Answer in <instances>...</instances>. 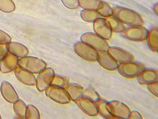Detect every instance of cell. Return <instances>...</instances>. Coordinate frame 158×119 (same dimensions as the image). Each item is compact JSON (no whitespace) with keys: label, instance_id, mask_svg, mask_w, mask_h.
<instances>
[{"label":"cell","instance_id":"1","mask_svg":"<svg viewBox=\"0 0 158 119\" xmlns=\"http://www.w3.org/2000/svg\"><path fill=\"white\" fill-rule=\"evenodd\" d=\"M113 15L122 24L130 26H142L144 24L143 18L137 12L133 10L119 6L113 8Z\"/></svg>","mask_w":158,"mask_h":119},{"label":"cell","instance_id":"2","mask_svg":"<svg viewBox=\"0 0 158 119\" xmlns=\"http://www.w3.org/2000/svg\"><path fill=\"white\" fill-rule=\"evenodd\" d=\"M17 65L24 70L32 73L36 74L46 68L47 64L43 60L37 57L25 56L18 60Z\"/></svg>","mask_w":158,"mask_h":119},{"label":"cell","instance_id":"3","mask_svg":"<svg viewBox=\"0 0 158 119\" xmlns=\"http://www.w3.org/2000/svg\"><path fill=\"white\" fill-rule=\"evenodd\" d=\"M81 40L90 46L97 51H107L110 47L106 40L93 32H86L81 37Z\"/></svg>","mask_w":158,"mask_h":119},{"label":"cell","instance_id":"4","mask_svg":"<svg viewBox=\"0 0 158 119\" xmlns=\"http://www.w3.org/2000/svg\"><path fill=\"white\" fill-rule=\"evenodd\" d=\"M146 67L138 62H129L118 64L117 69L118 73L126 78L136 77L146 69Z\"/></svg>","mask_w":158,"mask_h":119},{"label":"cell","instance_id":"5","mask_svg":"<svg viewBox=\"0 0 158 119\" xmlns=\"http://www.w3.org/2000/svg\"><path fill=\"white\" fill-rule=\"evenodd\" d=\"M148 30L141 25L130 26L121 32L122 37L131 41L142 42L147 39Z\"/></svg>","mask_w":158,"mask_h":119},{"label":"cell","instance_id":"6","mask_svg":"<svg viewBox=\"0 0 158 119\" xmlns=\"http://www.w3.org/2000/svg\"><path fill=\"white\" fill-rule=\"evenodd\" d=\"M46 95L52 100L62 104L71 102V100L64 88L50 85L45 90Z\"/></svg>","mask_w":158,"mask_h":119},{"label":"cell","instance_id":"7","mask_svg":"<svg viewBox=\"0 0 158 119\" xmlns=\"http://www.w3.org/2000/svg\"><path fill=\"white\" fill-rule=\"evenodd\" d=\"M76 54L86 60L95 62L97 60V51L82 42H78L74 45Z\"/></svg>","mask_w":158,"mask_h":119},{"label":"cell","instance_id":"8","mask_svg":"<svg viewBox=\"0 0 158 119\" xmlns=\"http://www.w3.org/2000/svg\"><path fill=\"white\" fill-rule=\"evenodd\" d=\"M108 110L112 115L118 119H128L131 112L126 105L118 100L108 102Z\"/></svg>","mask_w":158,"mask_h":119},{"label":"cell","instance_id":"9","mask_svg":"<svg viewBox=\"0 0 158 119\" xmlns=\"http://www.w3.org/2000/svg\"><path fill=\"white\" fill-rule=\"evenodd\" d=\"M55 72L52 68H46L40 72L36 80V86L40 92L45 90L49 86L55 76Z\"/></svg>","mask_w":158,"mask_h":119},{"label":"cell","instance_id":"10","mask_svg":"<svg viewBox=\"0 0 158 119\" xmlns=\"http://www.w3.org/2000/svg\"><path fill=\"white\" fill-rule=\"evenodd\" d=\"M75 102L80 109L89 116L95 117L99 114L95 102L89 98L82 95Z\"/></svg>","mask_w":158,"mask_h":119},{"label":"cell","instance_id":"11","mask_svg":"<svg viewBox=\"0 0 158 119\" xmlns=\"http://www.w3.org/2000/svg\"><path fill=\"white\" fill-rule=\"evenodd\" d=\"M93 29L95 33L106 40H110L112 31L109 22L106 18H99L93 22Z\"/></svg>","mask_w":158,"mask_h":119},{"label":"cell","instance_id":"12","mask_svg":"<svg viewBox=\"0 0 158 119\" xmlns=\"http://www.w3.org/2000/svg\"><path fill=\"white\" fill-rule=\"evenodd\" d=\"M107 51L118 63L131 62L134 60V57L131 53L118 47H110Z\"/></svg>","mask_w":158,"mask_h":119},{"label":"cell","instance_id":"13","mask_svg":"<svg viewBox=\"0 0 158 119\" xmlns=\"http://www.w3.org/2000/svg\"><path fill=\"white\" fill-rule=\"evenodd\" d=\"M97 61L102 68L110 71L116 70L118 65V63L106 51H98Z\"/></svg>","mask_w":158,"mask_h":119},{"label":"cell","instance_id":"14","mask_svg":"<svg viewBox=\"0 0 158 119\" xmlns=\"http://www.w3.org/2000/svg\"><path fill=\"white\" fill-rule=\"evenodd\" d=\"M1 91L3 98L10 103H15L19 100V97L14 88L8 82L4 81L2 82L1 85Z\"/></svg>","mask_w":158,"mask_h":119},{"label":"cell","instance_id":"15","mask_svg":"<svg viewBox=\"0 0 158 119\" xmlns=\"http://www.w3.org/2000/svg\"><path fill=\"white\" fill-rule=\"evenodd\" d=\"M18 60L17 56L8 53L0 62V71L3 73L13 71L17 67Z\"/></svg>","mask_w":158,"mask_h":119},{"label":"cell","instance_id":"16","mask_svg":"<svg viewBox=\"0 0 158 119\" xmlns=\"http://www.w3.org/2000/svg\"><path fill=\"white\" fill-rule=\"evenodd\" d=\"M138 83L142 85L158 82V71L153 69H145L137 76Z\"/></svg>","mask_w":158,"mask_h":119},{"label":"cell","instance_id":"17","mask_svg":"<svg viewBox=\"0 0 158 119\" xmlns=\"http://www.w3.org/2000/svg\"><path fill=\"white\" fill-rule=\"evenodd\" d=\"M15 73L21 82L28 86L36 85V78L33 73L21 68L19 66L16 67Z\"/></svg>","mask_w":158,"mask_h":119},{"label":"cell","instance_id":"18","mask_svg":"<svg viewBox=\"0 0 158 119\" xmlns=\"http://www.w3.org/2000/svg\"><path fill=\"white\" fill-rule=\"evenodd\" d=\"M9 53L18 58H23L27 56L29 50L23 44L15 42H11L6 45Z\"/></svg>","mask_w":158,"mask_h":119},{"label":"cell","instance_id":"19","mask_svg":"<svg viewBox=\"0 0 158 119\" xmlns=\"http://www.w3.org/2000/svg\"><path fill=\"white\" fill-rule=\"evenodd\" d=\"M67 92L70 99L75 101L79 97L82 95L83 91L85 89L75 83H69L64 87Z\"/></svg>","mask_w":158,"mask_h":119},{"label":"cell","instance_id":"20","mask_svg":"<svg viewBox=\"0 0 158 119\" xmlns=\"http://www.w3.org/2000/svg\"><path fill=\"white\" fill-rule=\"evenodd\" d=\"M148 45L151 50L154 52L158 51V28L155 26H152L148 30L147 37Z\"/></svg>","mask_w":158,"mask_h":119},{"label":"cell","instance_id":"21","mask_svg":"<svg viewBox=\"0 0 158 119\" xmlns=\"http://www.w3.org/2000/svg\"><path fill=\"white\" fill-rule=\"evenodd\" d=\"M108 101L100 98L95 102L99 114L104 118L118 119L116 117L113 116L110 113L108 110Z\"/></svg>","mask_w":158,"mask_h":119},{"label":"cell","instance_id":"22","mask_svg":"<svg viewBox=\"0 0 158 119\" xmlns=\"http://www.w3.org/2000/svg\"><path fill=\"white\" fill-rule=\"evenodd\" d=\"M80 7L84 10L97 11L102 7L100 0H78Z\"/></svg>","mask_w":158,"mask_h":119},{"label":"cell","instance_id":"23","mask_svg":"<svg viewBox=\"0 0 158 119\" xmlns=\"http://www.w3.org/2000/svg\"><path fill=\"white\" fill-rule=\"evenodd\" d=\"M82 19L85 21L89 23L94 22L96 20L102 18V16L95 10H84L80 12Z\"/></svg>","mask_w":158,"mask_h":119},{"label":"cell","instance_id":"24","mask_svg":"<svg viewBox=\"0 0 158 119\" xmlns=\"http://www.w3.org/2000/svg\"><path fill=\"white\" fill-rule=\"evenodd\" d=\"M104 18L108 21L112 32L121 33L125 29L124 24L113 15Z\"/></svg>","mask_w":158,"mask_h":119},{"label":"cell","instance_id":"25","mask_svg":"<svg viewBox=\"0 0 158 119\" xmlns=\"http://www.w3.org/2000/svg\"><path fill=\"white\" fill-rule=\"evenodd\" d=\"M27 105L23 101L19 100L14 103V110L17 116L23 118H25Z\"/></svg>","mask_w":158,"mask_h":119},{"label":"cell","instance_id":"26","mask_svg":"<svg viewBox=\"0 0 158 119\" xmlns=\"http://www.w3.org/2000/svg\"><path fill=\"white\" fill-rule=\"evenodd\" d=\"M16 6L12 0H0V10L5 13H11L15 10Z\"/></svg>","mask_w":158,"mask_h":119},{"label":"cell","instance_id":"27","mask_svg":"<svg viewBox=\"0 0 158 119\" xmlns=\"http://www.w3.org/2000/svg\"><path fill=\"white\" fill-rule=\"evenodd\" d=\"M69 83V79L64 76L55 75L51 84V85L64 88L66 85Z\"/></svg>","mask_w":158,"mask_h":119},{"label":"cell","instance_id":"28","mask_svg":"<svg viewBox=\"0 0 158 119\" xmlns=\"http://www.w3.org/2000/svg\"><path fill=\"white\" fill-rule=\"evenodd\" d=\"M40 114L37 108L32 105L27 107L25 114V119H40Z\"/></svg>","mask_w":158,"mask_h":119},{"label":"cell","instance_id":"29","mask_svg":"<svg viewBox=\"0 0 158 119\" xmlns=\"http://www.w3.org/2000/svg\"><path fill=\"white\" fill-rule=\"evenodd\" d=\"M101 2L102 3V7L97 10L99 14L102 16V18H106L113 15V9L110 5L103 1H101Z\"/></svg>","mask_w":158,"mask_h":119},{"label":"cell","instance_id":"30","mask_svg":"<svg viewBox=\"0 0 158 119\" xmlns=\"http://www.w3.org/2000/svg\"><path fill=\"white\" fill-rule=\"evenodd\" d=\"M82 95L89 98L95 102L101 98L98 93L92 86H89L86 90H84L83 92Z\"/></svg>","mask_w":158,"mask_h":119},{"label":"cell","instance_id":"31","mask_svg":"<svg viewBox=\"0 0 158 119\" xmlns=\"http://www.w3.org/2000/svg\"><path fill=\"white\" fill-rule=\"evenodd\" d=\"M63 5L70 10H77L80 8L78 0H61Z\"/></svg>","mask_w":158,"mask_h":119},{"label":"cell","instance_id":"32","mask_svg":"<svg viewBox=\"0 0 158 119\" xmlns=\"http://www.w3.org/2000/svg\"><path fill=\"white\" fill-rule=\"evenodd\" d=\"M11 40V37L8 33L0 29V44L7 45Z\"/></svg>","mask_w":158,"mask_h":119},{"label":"cell","instance_id":"33","mask_svg":"<svg viewBox=\"0 0 158 119\" xmlns=\"http://www.w3.org/2000/svg\"><path fill=\"white\" fill-rule=\"evenodd\" d=\"M148 90L153 95L158 97V82H154L148 84L147 85Z\"/></svg>","mask_w":158,"mask_h":119},{"label":"cell","instance_id":"34","mask_svg":"<svg viewBox=\"0 0 158 119\" xmlns=\"http://www.w3.org/2000/svg\"><path fill=\"white\" fill-rule=\"evenodd\" d=\"M9 53L6 45L0 44V61Z\"/></svg>","mask_w":158,"mask_h":119},{"label":"cell","instance_id":"35","mask_svg":"<svg viewBox=\"0 0 158 119\" xmlns=\"http://www.w3.org/2000/svg\"><path fill=\"white\" fill-rule=\"evenodd\" d=\"M141 114H139L138 112L134 111L131 112L129 117L128 119H142Z\"/></svg>","mask_w":158,"mask_h":119},{"label":"cell","instance_id":"36","mask_svg":"<svg viewBox=\"0 0 158 119\" xmlns=\"http://www.w3.org/2000/svg\"><path fill=\"white\" fill-rule=\"evenodd\" d=\"M153 11L156 15H158V3H155L152 7Z\"/></svg>","mask_w":158,"mask_h":119},{"label":"cell","instance_id":"37","mask_svg":"<svg viewBox=\"0 0 158 119\" xmlns=\"http://www.w3.org/2000/svg\"><path fill=\"white\" fill-rule=\"evenodd\" d=\"M0 119H2V117L1 116V114H0Z\"/></svg>","mask_w":158,"mask_h":119}]
</instances>
